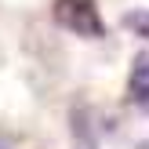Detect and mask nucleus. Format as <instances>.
Returning a JSON list of instances; mask_svg holds the SVG:
<instances>
[{
	"label": "nucleus",
	"mask_w": 149,
	"mask_h": 149,
	"mask_svg": "<svg viewBox=\"0 0 149 149\" xmlns=\"http://www.w3.org/2000/svg\"><path fill=\"white\" fill-rule=\"evenodd\" d=\"M0 149H4V146H0Z\"/></svg>",
	"instance_id": "3"
},
{
	"label": "nucleus",
	"mask_w": 149,
	"mask_h": 149,
	"mask_svg": "<svg viewBox=\"0 0 149 149\" xmlns=\"http://www.w3.org/2000/svg\"><path fill=\"white\" fill-rule=\"evenodd\" d=\"M55 22L77 36H102L106 33V22H102L95 0H55Z\"/></svg>",
	"instance_id": "1"
},
{
	"label": "nucleus",
	"mask_w": 149,
	"mask_h": 149,
	"mask_svg": "<svg viewBox=\"0 0 149 149\" xmlns=\"http://www.w3.org/2000/svg\"><path fill=\"white\" fill-rule=\"evenodd\" d=\"M127 95L135 98V106H142L149 113V51L135 58V65H131V80H127Z\"/></svg>",
	"instance_id": "2"
}]
</instances>
